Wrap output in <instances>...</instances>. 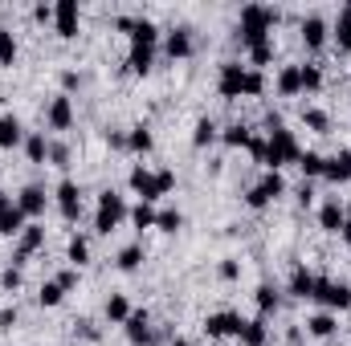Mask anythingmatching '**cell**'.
Listing matches in <instances>:
<instances>
[{"label": "cell", "instance_id": "1", "mask_svg": "<svg viewBox=\"0 0 351 346\" xmlns=\"http://www.w3.org/2000/svg\"><path fill=\"white\" fill-rule=\"evenodd\" d=\"M278 25V12L274 8H262V4H250L245 12H241V41L250 45V49H258L269 41V29Z\"/></svg>", "mask_w": 351, "mask_h": 346}, {"label": "cell", "instance_id": "2", "mask_svg": "<svg viewBox=\"0 0 351 346\" xmlns=\"http://www.w3.org/2000/svg\"><path fill=\"white\" fill-rule=\"evenodd\" d=\"M298 143H294V135L290 131H282V127H274V135H269V151H265V163H269V172H278L282 163H298Z\"/></svg>", "mask_w": 351, "mask_h": 346}, {"label": "cell", "instance_id": "3", "mask_svg": "<svg viewBox=\"0 0 351 346\" xmlns=\"http://www.w3.org/2000/svg\"><path fill=\"white\" fill-rule=\"evenodd\" d=\"M123 216H127V204H123L114 191H106V196L98 200V216H94V228H98V232H114Z\"/></svg>", "mask_w": 351, "mask_h": 346}, {"label": "cell", "instance_id": "4", "mask_svg": "<svg viewBox=\"0 0 351 346\" xmlns=\"http://www.w3.org/2000/svg\"><path fill=\"white\" fill-rule=\"evenodd\" d=\"M315 297L327 306V310H348L351 306V289L339 281H327V277H315Z\"/></svg>", "mask_w": 351, "mask_h": 346}, {"label": "cell", "instance_id": "5", "mask_svg": "<svg viewBox=\"0 0 351 346\" xmlns=\"http://www.w3.org/2000/svg\"><path fill=\"white\" fill-rule=\"evenodd\" d=\"M282 191H286L282 175H278V172H269V175L262 179V183H258V187L250 191V208H265V204H269V200H278Z\"/></svg>", "mask_w": 351, "mask_h": 346}, {"label": "cell", "instance_id": "6", "mask_svg": "<svg viewBox=\"0 0 351 346\" xmlns=\"http://www.w3.org/2000/svg\"><path fill=\"white\" fill-rule=\"evenodd\" d=\"M53 21H58V33L62 37H78V0H58Z\"/></svg>", "mask_w": 351, "mask_h": 346}, {"label": "cell", "instance_id": "7", "mask_svg": "<svg viewBox=\"0 0 351 346\" xmlns=\"http://www.w3.org/2000/svg\"><path fill=\"white\" fill-rule=\"evenodd\" d=\"M58 208H62L66 220H78V212H82V191H78V183L62 179V187H58Z\"/></svg>", "mask_w": 351, "mask_h": 346}, {"label": "cell", "instance_id": "8", "mask_svg": "<svg viewBox=\"0 0 351 346\" xmlns=\"http://www.w3.org/2000/svg\"><path fill=\"white\" fill-rule=\"evenodd\" d=\"M131 187L143 196V204H152V200H160V196H164V191H160V179H156L152 172H143V168H135V172H131Z\"/></svg>", "mask_w": 351, "mask_h": 346}, {"label": "cell", "instance_id": "9", "mask_svg": "<svg viewBox=\"0 0 351 346\" xmlns=\"http://www.w3.org/2000/svg\"><path fill=\"white\" fill-rule=\"evenodd\" d=\"M241 326H245V322H241L237 314H213V318L204 322V330H208L213 338H225V334H241Z\"/></svg>", "mask_w": 351, "mask_h": 346}, {"label": "cell", "instance_id": "10", "mask_svg": "<svg viewBox=\"0 0 351 346\" xmlns=\"http://www.w3.org/2000/svg\"><path fill=\"white\" fill-rule=\"evenodd\" d=\"M221 94L225 98H241L245 94V70L241 66H225L221 70Z\"/></svg>", "mask_w": 351, "mask_h": 346}, {"label": "cell", "instance_id": "11", "mask_svg": "<svg viewBox=\"0 0 351 346\" xmlns=\"http://www.w3.org/2000/svg\"><path fill=\"white\" fill-rule=\"evenodd\" d=\"M323 175H327L331 183H348V179H351V151H339L335 159H327Z\"/></svg>", "mask_w": 351, "mask_h": 346}, {"label": "cell", "instance_id": "12", "mask_svg": "<svg viewBox=\"0 0 351 346\" xmlns=\"http://www.w3.org/2000/svg\"><path fill=\"white\" fill-rule=\"evenodd\" d=\"M45 245V228L41 224H25V232H21V253H16V261H25L29 253H37Z\"/></svg>", "mask_w": 351, "mask_h": 346}, {"label": "cell", "instance_id": "13", "mask_svg": "<svg viewBox=\"0 0 351 346\" xmlns=\"http://www.w3.org/2000/svg\"><path fill=\"white\" fill-rule=\"evenodd\" d=\"M74 122V106H70V98H53V106H49V127L53 131H66Z\"/></svg>", "mask_w": 351, "mask_h": 346}, {"label": "cell", "instance_id": "14", "mask_svg": "<svg viewBox=\"0 0 351 346\" xmlns=\"http://www.w3.org/2000/svg\"><path fill=\"white\" fill-rule=\"evenodd\" d=\"M16 208H21L25 216H41V212H45V191H41V187H25L21 200H16Z\"/></svg>", "mask_w": 351, "mask_h": 346}, {"label": "cell", "instance_id": "15", "mask_svg": "<svg viewBox=\"0 0 351 346\" xmlns=\"http://www.w3.org/2000/svg\"><path fill=\"white\" fill-rule=\"evenodd\" d=\"M319 220H323V228H327V232H343V224H348V212L339 208V200H331V204H323Z\"/></svg>", "mask_w": 351, "mask_h": 346}, {"label": "cell", "instance_id": "16", "mask_svg": "<svg viewBox=\"0 0 351 346\" xmlns=\"http://www.w3.org/2000/svg\"><path fill=\"white\" fill-rule=\"evenodd\" d=\"M123 326H127V338H131L135 346H139V343L147 346V343H152V330H147V314H143V310H139V314H131Z\"/></svg>", "mask_w": 351, "mask_h": 346}, {"label": "cell", "instance_id": "17", "mask_svg": "<svg viewBox=\"0 0 351 346\" xmlns=\"http://www.w3.org/2000/svg\"><path fill=\"white\" fill-rule=\"evenodd\" d=\"M302 41H306V49H319V45L327 41V25H323L319 16H306V21H302Z\"/></svg>", "mask_w": 351, "mask_h": 346}, {"label": "cell", "instance_id": "18", "mask_svg": "<svg viewBox=\"0 0 351 346\" xmlns=\"http://www.w3.org/2000/svg\"><path fill=\"white\" fill-rule=\"evenodd\" d=\"M290 293H294V297H315V273L294 269V277H290Z\"/></svg>", "mask_w": 351, "mask_h": 346}, {"label": "cell", "instance_id": "19", "mask_svg": "<svg viewBox=\"0 0 351 346\" xmlns=\"http://www.w3.org/2000/svg\"><path fill=\"white\" fill-rule=\"evenodd\" d=\"M0 232H4V237H12V232H25V212H21L16 204L0 212Z\"/></svg>", "mask_w": 351, "mask_h": 346}, {"label": "cell", "instance_id": "20", "mask_svg": "<svg viewBox=\"0 0 351 346\" xmlns=\"http://www.w3.org/2000/svg\"><path fill=\"white\" fill-rule=\"evenodd\" d=\"M156 37H160V33H156V25H152V21H135V29H131V41H135V45L156 49Z\"/></svg>", "mask_w": 351, "mask_h": 346}, {"label": "cell", "instance_id": "21", "mask_svg": "<svg viewBox=\"0 0 351 346\" xmlns=\"http://www.w3.org/2000/svg\"><path fill=\"white\" fill-rule=\"evenodd\" d=\"M16 143H21V122L12 114H4L0 118V147H16Z\"/></svg>", "mask_w": 351, "mask_h": 346}, {"label": "cell", "instance_id": "22", "mask_svg": "<svg viewBox=\"0 0 351 346\" xmlns=\"http://www.w3.org/2000/svg\"><path fill=\"white\" fill-rule=\"evenodd\" d=\"M237 338H241L245 346H262L265 343V322H262V318H258V322H245Z\"/></svg>", "mask_w": 351, "mask_h": 346}, {"label": "cell", "instance_id": "23", "mask_svg": "<svg viewBox=\"0 0 351 346\" xmlns=\"http://www.w3.org/2000/svg\"><path fill=\"white\" fill-rule=\"evenodd\" d=\"M306 326H311L315 338H331V334H335V318H331V314H315Z\"/></svg>", "mask_w": 351, "mask_h": 346}, {"label": "cell", "instance_id": "24", "mask_svg": "<svg viewBox=\"0 0 351 346\" xmlns=\"http://www.w3.org/2000/svg\"><path fill=\"white\" fill-rule=\"evenodd\" d=\"M188 53H192V41H188L184 29H176L172 37H168V57H188Z\"/></svg>", "mask_w": 351, "mask_h": 346}, {"label": "cell", "instance_id": "25", "mask_svg": "<svg viewBox=\"0 0 351 346\" xmlns=\"http://www.w3.org/2000/svg\"><path fill=\"white\" fill-rule=\"evenodd\" d=\"M278 90H282V94H298V90H302V70H294V66L282 70V74H278Z\"/></svg>", "mask_w": 351, "mask_h": 346}, {"label": "cell", "instance_id": "26", "mask_svg": "<svg viewBox=\"0 0 351 346\" xmlns=\"http://www.w3.org/2000/svg\"><path fill=\"white\" fill-rule=\"evenodd\" d=\"M335 41H339V49H351V4L339 12V25H335Z\"/></svg>", "mask_w": 351, "mask_h": 346}, {"label": "cell", "instance_id": "27", "mask_svg": "<svg viewBox=\"0 0 351 346\" xmlns=\"http://www.w3.org/2000/svg\"><path fill=\"white\" fill-rule=\"evenodd\" d=\"M106 318H110V322H127V318H131V306H127V297H119V293H114V297L106 302Z\"/></svg>", "mask_w": 351, "mask_h": 346}, {"label": "cell", "instance_id": "28", "mask_svg": "<svg viewBox=\"0 0 351 346\" xmlns=\"http://www.w3.org/2000/svg\"><path fill=\"white\" fill-rule=\"evenodd\" d=\"M298 168H302L306 175H323L327 159H323V155H315V151H302V155H298Z\"/></svg>", "mask_w": 351, "mask_h": 346}, {"label": "cell", "instance_id": "29", "mask_svg": "<svg viewBox=\"0 0 351 346\" xmlns=\"http://www.w3.org/2000/svg\"><path fill=\"white\" fill-rule=\"evenodd\" d=\"M25 151H29V159H33V163H45V155H49V143H45V135H33V139L25 143Z\"/></svg>", "mask_w": 351, "mask_h": 346}, {"label": "cell", "instance_id": "30", "mask_svg": "<svg viewBox=\"0 0 351 346\" xmlns=\"http://www.w3.org/2000/svg\"><path fill=\"white\" fill-rule=\"evenodd\" d=\"M131 70H135V74H147V70H152V49L135 45V49H131Z\"/></svg>", "mask_w": 351, "mask_h": 346}, {"label": "cell", "instance_id": "31", "mask_svg": "<svg viewBox=\"0 0 351 346\" xmlns=\"http://www.w3.org/2000/svg\"><path fill=\"white\" fill-rule=\"evenodd\" d=\"M213 139H217V131H213V122H208V118H200V122H196V135H192V143H196V147H208Z\"/></svg>", "mask_w": 351, "mask_h": 346}, {"label": "cell", "instance_id": "32", "mask_svg": "<svg viewBox=\"0 0 351 346\" xmlns=\"http://www.w3.org/2000/svg\"><path fill=\"white\" fill-rule=\"evenodd\" d=\"M131 220H135V228H152V224H156V212H152V204H139V208L131 212Z\"/></svg>", "mask_w": 351, "mask_h": 346}, {"label": "cell", "instance_id": "33", "mask_svg": "<svg viewBox=\"0 0 351 346\" xmlns=\"http://www.w3.org/2000/svg\"><path fill=\"white\" fill-rule=\"evenodd\" d=\"M66 297V289L58 285V281H49V285H41V306H58Z\"/></svg>", "mask_w": 351, "mask_h": 346}, {"label": "cell", "instance_id": "34", "mask_svg": "<svg viewBox=\"0 0 351 346\" xmlns=\"http://www.w3.org/2000/svg\"><path fill=\"white\" fill-rule=\"evenodd\" d=\"M139 261H143V249H139V245H131V249H123V253H119V269H139Z\"/></svg>", "mask_w": 351, "mask_h": 346}, {"label": "cell", "instance_id": "35", "mask_svg": "<svg viewBox=\"0 0 351 346\" xmlns=\"http://www.w3.org/2000/svg\"><path fill=\"white\" fill-rule=\"evenodd\" d=\"M12 57H16V41L12 33H0V66H12Z\"/></svg>", "mask_w": 351, "mask_h": 346}, {"label": "cell", "instance_id": "36", "mask_svg": "<svg viewBox=\"0 0 351 346\" xmlns=\"http://www.w3.org/2000/svg\"><path fill=\"white\" fill-rule=\"evenodd\" d=\"M86 257H90L86 237H74V241H70V261H74V265H86Z\"/></svg>", "mask_w": 351, "mask_h": 346}, {"label": "cell", "instance_id": "37", "mask_svg": "<svg viewBox=\"0 0 351 346\" xmlns=\"http://www.w3.org/2000/svg\"><path fill=\"white\" fill-rule=\"evenodd\" d=\"M127 147H135V151H152V135H147L143 127H135L131 139H127Z\"/></svg>", "mask_w": 351, "mask_h": 346}, {"label": "cell", "instance_id": "38", "mask_svg": "<svg viewBox=\"0 0 351 346\" xmlns=\"http://www.w3.org/2000/svg\"><path fill=\"white\" fill-rule=\"evenodd\" d=\"M225 143L229 147H250V131L245 127H233V131H225Z\"/></svg>", "mask_w": 351, "mask_h": 346}, {"label": "cell", "instance_id": "39", "mask_svg": "<svg viewBox=\"0 0 351 346\" xmlns=\"http://www.w3.org/2000/svg\"><path fill=\"white\" fill-rule=\"evenodd\" d=\"M323 86V74L315 66H302V90H319Z\"/></svg>", "mask_w": 351, "mask_h": 346}, {"label": "cell", "instance_id": "40", "mask_svg": "<svg viewBox=\"0 0 351 346\" xmlns=\"http://www.w3.org/2000/svg\"><path fill=\"white\" fill-rule=\"evenodd\" d=\"M156 228L176 232V228H180V212H160V216H156Z\"/></svg>", "mask_w": 351, "mask_h": 346}, {"label": "cell", "instance_id": "41", "mask_svg": "<svg viewBox=\"0 0 351 346\" xmlns=\"http://www.w3.org/2000/svg\"><path fill=\"white\" fill-rule=\"evenodd\" d=\"M302 118H306V127H311V131H319V135L327 131V114H323V110H306Z\"/></svg>", "mask_w": 351, "mask_h": 346}, {"label": "cell", "instance_id": "42", "mask_svg": "<svg viewBox=\"0 0 351 346\" xmlns=\"http://www.w3.org/2000/svg\"><path fill=\"white\" fill-rule=\"evenodd\" d=\"M258 306H262V314H269V310L278 306V293H274L269 285H262V289H258Z\"/></svg>", "mask_w": 351, "mask_h": 346}, {"label": "cell", "instance_id": "43", "mask_svg": "<svg viewBox=\"0 0 351 346\" xmlns=\"http://www.w3.org/2000/svg\"><path fill=\"white\" fill-rule=\"evenodd\" d=\"M265 82H262V74L258 70H245V94H262Z\"/></svg>", "mask_w": 351, "mask_h": 346}, {"label": "cell", "instance_id": "44", "mask_svg": "<svg viewBox=\"0 0 351 346\" xmlns=\"http://www.w3.org/2000/svg\"><path fill=\"white\" fill-rule=\"evenodd\" d=\"M269 57H274V45H269V41L254 49V66H269Z\"/></svg>", "mask_w": 351, "mask_h": 346}, {"label": "cell", "instance_id": "45", "mask_svg": "<svg viewBox=\"0 0 351 346\" xmlns=\"http://www.w3.org/2000/svg\"><path fill=\"white\" fill-rule=\"evenodd\" d=\"M250 151H254V159H262V163H265V151H269V143H265V139H250Z\"/></svg>", "mask_w": 351, "mask_h": 346}, {"label": "cell", "instance_id": "46", "mask_svg": "<svg viewBox=\"0 0 351 346\" xmlns=\"http://www.w3.org/2000/svg\"><path fill=\"white\" fill-rule=\"evenodd\" d=\"M49 159H53L58 168H66V159H70V151H66V147H49Z\"/></svg>", "mask_w": 351, "mask_h": 346}, {"label": "cell", "instance_id": "47", "mask_svg": "<svg viewBox=\"0 0 351 346\" xmlns=\"http://www.w3.org/2000/svg\"><path fill=\"white\" fill-rule=\"evenodd\" d=\"M0 281H4V289H16V285H21V273H16V269H4Z\"/></svg>", "mask_w": 351, "mask_h": 346}, {"label": "cell", "instance_id": "48", "mask_svg": "<svg viewBox=\"0 0 351 346\" xmlns=\"http://www.w3.org/2000/svg\"><path fill=\"white\" fill-rule=\"evenodd\" d=\"M156 179H160V191H164V196H168V191L176 187V175H172V172H160Z\"/></svg>", "mask_w": 351, "mask_h": 346}, {"label": "cell", "instance_id": "49", "mask_svg": "<svg viewBox=\"0 0 351 346\" xmlns=\"http://www.w3.org/2000/svg\"><path fill=\"white\" fill-rule=\"evenodd\" d=\"M12 326H16V310H4L0 314V330H12Z\"/></svg>", "mask_w": 351, "mask_h": 346}, {"label": "cell", "instance_id": "50", "mask_svg": "<svg viewBox=\"0 0 351 346\" xmlns=\"http://www.w3.org/2000/svg\"><path fill=\"white\" fill-rule=\"evenodd\" d=\"M221 277H229V281H233V277H237V265H233V261H225V265H221Z\"/></svg>", "mask_w": 351, "mask_h": 346}, {"label": "cell", "instance_id": "51", "mask_svg": "<svg viewBox=\"0 0 351 346\" xmlns=\"http://www.w3.org/2000/svg\"><path fill=\"white\" fill-rule=\"evenodd\" d=\"M74 281H78V273H62V277H58V285H62V289H70Z\"/></svg>", "mask_w": 351, "mask_h": 346}, {"label": "cell", "instance_id": "52", "mask_svg": "<svg viewBox=\"0 0 351 346\" xmlns=\"http://www.w3.org/2000/svg\"><path fill=\"white\" fill-rule=\"evenodd\" d=\"M343 241H348V245H351V220H348V224H343Z\"/></svg>", "mask_w": 351, "mask_h": 346}, {"label": "cell", "instance_id": "53", "mask_svg": "<svg viewBox=\"0 0 351 346\" xmlns=\"http://www.w3.org/2000/svg\"><path fill=\"white\" fill-rule=\"evenodd\" d=\"M4 208H12V204H8V196H0V212H4Z\"/></svg>", "mask_w": 351, "mask_h": 346}, {"label": "cell", "instance_id": "54", "mask_svg": "<svg viewBox=\"0 0 351 346\" xmlns=\"http://www.w3.org/2000/svg\"><path fill=\"white\" fill-rule=\"evenodd\" d=\"M343 212H348V220H351V204H348V208H343Z\"/></svg>", "mask_w": 351, "mask_h": 346}, {"label": "cell", "instance_id": "55", "mask_svg": "<svg viewBox=\"0 0 351 346\" xmlns=\"http://www.w3.org/2000/svg\"><path fill=\"white\" fill-rule=\"evenodd\" d=\"M176 346H188V343H176Z\"/></svg>", "mask_w": 351, "mask_h": 346}, {"label": "cell", "instance_id": "56", "mask_svg": "<svg viewBox=\"0 0 351 346\" xmlns=\"http://www.w3.org/2000/svg\"><path fill=\"white\" fill-rule=\"evenodd\" d=\"M0 33H4V25H0Z\"/></svg>", "mask_w": 351, "mask_h": 346}]
</instances>
